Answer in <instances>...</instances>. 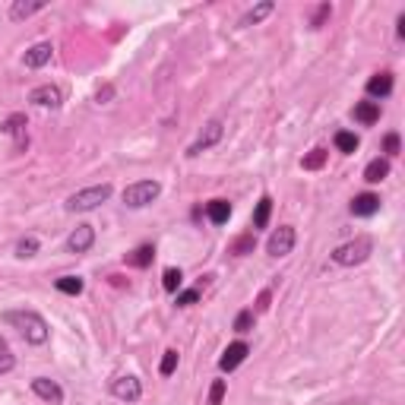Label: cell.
<instances>
[{"instance_id": "21", "label": "cell", "mask_w": 405, "mask_h": 405, "mask_svg": "<svg viewBox=\"0 0 405 405\" xmlns=\"http://www.w3.org/2000/svg\"><path fill=\"white\" fill-rule=\"evenodd\" d=\"M389 177V159H371L367 162V168H364V181L367 184H380V181H386Z\"/></svg>"}, {"instance_id": "30", "label": "cell", "mask_w": 405, "mask_h": 405, "mask_svg": "<svg viewBox=\"0 0 405 405\" xmlns=\"http://www.w3.org/2000/svg\"><path fill=\"white\" fill-rule=\"evenodd\" d=\"M177 361H181V354H177V348H168L165 354H162V364H159V374L162 377H172L177 371Z\"/></svg>"}, {"instance_id": "35", "label": "cell", "mask_w": 405, "mask_h": 405, "mask_svg": "<svg viewBox=\"0 0 405 405\" xmlns=\"http://www.w3.org/2000/svg\"><path fill=\"white\" fill-rule=\"evenodd\" d=\"M13 367H16V358H13L10 352H0V377H4V374H10Z\"/></svg>"}, {"instance_id": "29", "label": "cell", "mask_w": 405, "mask_h": 405, "mask_svg": "<svg viewBox=\"0 0 405 405\" xmlns=\"http://www.w3.org/2000/svg\"><path fill=\"white\" fill-rule=\"evenodd\" d=\"M253 323H257V314H253V310H241V314L234 317V332H238V336H244V332L253 330Z\"/></svg>"}, {"instance_id": "12", "label": "cell", "mask_w": 405, "mask_h": 405, "mask_svg": "<svg viewBox=\"0 0 405 405\" xmlns=\"http://www.w3.org/2000/svg\"><path fill=\"white\" fill-rule=\"evenodd\" d=\"M29 102L38 105V108L58 111L61 105H63V92H61L58 86H51V83H45V86H35V89L29 92Z\"/></svg>"}, {"instance_id": "14", "label": "cell", "mask_w": 405, "mask_h": 405, "mask_svg": "<svg viewBox=\"0 0 405 405\" xmlns=\"http://www.w3.org/2000/svg\"><path fill=\"white\" fill-rule=\"evenodd\" d=\"M51 54H54V45H51V41H35L29 51L23 54V63H26L29 70H41L48 61H51Z\"/></svg>"}, {"instance_id": "25", "label": "cell", "mask_w": 405, "mask_h": 405, "mask_svg": "<svg viewBox=\"0 0 405 405\" xmlns=\"http://www.w3.org/2000/svg\"><path fill=\"white\" fill-rule=\"evenodd\" d=\"M326 155H330V152H326L323 146L310 149V152H307V155H304V159H301V168H304V172H320V168L326 165Z\"/></svg>"}, {"instance_id": "27", "label": "cell", "mask_w": 405, "mask_h": 405, "mask_svg": "<svg viewBox=\"0 0 405 405\" xmlns=\"http://www.w3.org/2000/svg\"><path fill=\"white\" fill-rule=\"evenodd\" d=\"M181 282H184V273L177 266H168L165 273H162V288L165 291H172V295H177V288H181Z\"/></svg>"}, {"instance_id": "18", "label": "cell", "mask_w": 405, "mask_h": 405, "mask_svg": "<svg viewBox=\"0 0 405 405\" xmlns=\"http://www.w3.org/2000/svg\"><path fill=\"white\" fill-rule=\"evenodd\" d=\"M152 260H155V247H152V244H140V247H133V251L124 257V263H127V266H133V269H146V266H152Z\"/></svg>"}, {"instance_id": "31", "label": "cell", "mask_w": 405, "mask_h": 405, "mask_svg": "<svg viewBox=\"0 0 405 405\" xmlns=\"http://www.w3.org/2000/svg\"><path fill=\"white\" fill-rule=\"evenodd\" d=\"M330 16H332V4H320L317 10L310 13V23H307V26H310V29H323Z\"/></svg>"}, {"instance_id": "20", "label": "cell", "mask_w": 405, "mask_h": 405, "mask_svg": "<svg viewBox=\"0 0 405 405\" xmlns=\"http://www.w3.org/2000/svg\"><path fill=\"white\" fill-rule=\"evenodd\" d=\"M206 216H209L212 225H225L231 219V203L222 200V196H216V200L206 203Z\"/></svg>"}, {"instance_id": "7", "label": "cell", "mask_w": 405, "mask_h": 405, "mask_svg": "<svg viewBox=\"0 0 405 405\" xmlns=\"http://www.w3.org/2000/svg\"><path fill=\"white\" fill-rule=\"evenodd\" d=\"M26 127H29V120H26V115H19V111L0 124V133L13 137V149H16V152H26V149H29V130H26Z\"/></svg>"}, {"instance_id": "5", "label": "cell", "mask_w": 405, "mask_h": 405, "mask_svg": "<svg viewBox=\"0 0 405 405\" xmlns=\"http://www.w3.org/2000/svg\"><path fill=\"white\" fill-rule=\"evenodd\" d=\"M222 137H225V124H222V120H209V124L203 127L200 137H196L194 143L187 146V152H184V155H187V159H196V155L206 152V149H212V146L222 143Z\"/></svg>"}, {"instance_id": "28", "label": "cell", "mask_w": 405, "mask_h": 405, "mask_svg": "<svg viewBox=\"0 0 405 405\" xmlns=\"http://www.w3.org/2000/svg\"><path fill=\"white\" fill-rule=\"evenodd\" d=\"M38 247H41L38 238H35V234H26V238L16 244V257H19V260H29V257H35V253H38Z\"/></svg>"}, {"instance_id": "26", "label": "cell", "mask_w": 405, "mask_h": 405, "mask_svg": "<svg viewBox=\"0 0 405 405\" xmlns=\"http://www.w3.org/2000/svg\"><path fill=\"white\" fill-rule=\"evenodd\" d=\"M253 247H257V231H247L231 244V253L234 257H247V253H253Z\"/></svg>"}, {"instance_id": "9", "label": "cell", "mask_w": 405, "mask_h": 405, "mask_svg": "<svg viewBox=\"0 0 405 405\" xmlns=\"http://www.w3.org/2000/svg\"><path fill=\"white\" fill-rule=\"evenodd\" d=\"M29 386L41 402H48V405H61L63 402V386L58 380H51V377H32Z\"/></svg>"}, {"instance_id": "22", "label": "cell", "mask_w": 405, "mask_h": 405, "mask_svg": "<svg viewBox=\"0 0 405 405\" xmlns=\"http://www.w3.org/2000/svg\"><path fill=\"white\" fill-rule=\"evenodd\" d=\"M54 288H58L61 295L76 298V295H83V291H86V282H83L80 275H61V279H54Z\"/></svg>"}, {"instance_id": "16", "label": "cell", "mask_w": 405, "mask_h": 405, "mask_svg": "<svg viewBox=\"0 0 405 405\" xmlns=\"http://www.w3.org/2000/svg\"><path fill=\"white\" fill-rule=\"evenodd\" d=\"M352 117L358 120L361 127H374L377 120H380V102H354V108H352Z\"/></svg>"}, {"instance_id": "19", "label": "cell", "mask_w": 405, "mask_h": 405, "mask_svg": "<svg viewBox=\"0 0 405 405\" xmlns=\"http://www.w3.org/2000/svg\"><path fill=\"white\" fill-rule=\"evenodd\" d=\"M273 13H275V4H273V0H260L257 6H251V10L241 16V26H260L263 19L273 16Z\"/></svg>"}, {"instance_id": "6", "label": "cell", "mask_w": 405, "mask_h": 405, "mask_svg": "<svg viewBox=\"0 0 405 405\" xmlns=\"http://www.w3.org/2000/svg\"><path fill=\"white\" fill-rule=\"evenodd\" d=\"M295 241H298V231L291 228V225H279L273 234H269V241H266V253L269 257H288L291 251H295Z\"/></svg>"}, {"instance_id": "4", "label": "cell", "mask_w": 405, "mask_h": 405, "mask_svg": "<svg viewBox=\"0 0 405 405\" xmlns=\"http://www.w3.org/2000/svg\"><path fill=\"white\" fill-rule=\"evenodd\" d=\"M159 196H162V184L159 181H133V184H127L124 187L120 200H124L127 209H146V206H152Z\"/></svg>"}, {"instance_id": "15", "label": "cell", "mask_w": 405, "mask_h": 405, "mask_svg": "<svg viewBox=\"0 0 405 405\" xmlns=\"http://www.w3.org/2000/svg\"><path fill=\"white\" fill-rule=\"evenodd\" d=\"M348 209H352L354 219H371V216L380 212V196H377V194H358Z\"/></svg>"}, {"instance_id": "10", "label": "cell", "mask_w": 405, "mask_h": 405, "mask_svg": "<svg viewBox=\"0 0 405 405\" xmlns=\"http://www.w3.org/2000/svg\"><path fill=\"white\" fill-rule=\"evenodd\" d=\"M247 354H251V345H247L244 339H238V342H231V345L222 352V358H219V371H225V374L238 371V367L244 364V358H247Z\"/></svg>"}, {"instance_id": "1", "label": "cell", "mask_w": 405, "mask_h": 405, "mask_svg": "<svg viewBox=\"0 0 405 405\" xmlns=\"http://www.w3.org/2000/svg\"><path fill=\"white\" fill-rule=\"evenodd\" d=\"M4 323L13 326V330H19V336L26 339L29 345H45L48 336H51V330H48V320L38 314V310H6L4 314Z\"/></svg>"}, {"instance_id": "39", "label": "cell", "mask_w": 405, "mask_h": 405, "mask_svg": "<svg viewBox=\"0 0 405 405\" xmlns=\"http://www.w3.org/2000/svg\"><path fill=\"white\" fill-rule=\"evenodd\" d=\"M0 352H6V342H4V339H0Z\"/></svg>"}, {"instance_id": "2", "label": "cell", "mask_w": 405, "mask_h": 405, "mask_svg": "<svg viewBox=\"0 0 405 405\" xmlns=\"http://www.w3.org/2000/svg\"><path fill=\"white\" fill-rule=\"evenodd\" d=\"M111 194H115V187H111V184H95V187L76 190L73 196H67L63 209H67V212H92V209H98L102 203H108Z\"/></svg>"}, {"instance_id": "17", "label": "cell", "mask_w": 405, "mask_h": 405, "mask_svg": "<svg viewBox=\"0 0 405 405\" xmlns=\"http://www.w3.org/2000/svg\"><path fill=\"white\" fill-rule=\"evenodd\" d=\"M45 6H48L45 0H13L10 19H13V23H23V19H29V16H35V13H41Z\"/></svg>"}, {"instance_id": "23", "label": "cell", "mask_w": 405, "mask_h": 405, "mask_svg": "<svg viewBox=\"0 0 405 405\" xmlns=\"http://www.w3.org/2000/svg\"><path fill=\"white\" fill-rule=\"evenodd\" d=\"M269 216H273V196L263 194L260 203H257V209H253V231H257V228H266V225H269Z\"/></svg>"}, {"instance_id": "33", "label": "cell", "mask_w": 405, "mask_h": 405, "mask_svg": "<svg viewBox=\"0 0 405 405\" xmlns=\"http://www.w3.org/2000/svg\"><path fill=\"white\" fill-rule=\"evenodd\" d=\"M383 159H396V155L402 152V140H399V133H386V137H383Z\"/></svg>"}, {"instance_id": "32", "label": "cell", "mask_w": 405, "mask_h": 405, "mask_svg": "<svg viewBox=\"0 0 405 405\" xmlns=\"http://www.w3.org/2000/svg\"><path fill=\"white\" fill-rule=\"evenodd\" d=\"M200 298H203L200 288H184V291H177V295H174V304H177V307H194Z\"/></svg>"}, {"instance_id": "36", "label": "cell", "mask_w": 405, "mask_h": 405, "mask_svg": "<svg viewBox=\"0 0 405 405\" xmlns=\"http://www.w3.org/2000/svg\"><path fill=\"white\" fill-rule=\"evenodd\" d=\"M111 98H115V86H102V89L95 92V102H98V105L111 102Z\"/></svg>"}, {"instance_id": "11", "label": "cell", "mask_w": 405, "mask_h": 405, "mask_svg": "<svg viewBox=\"0 0 405 405\" xmlns=\"http://www.w3.org/2000/svg\"><path fill=\"white\" fill-rule=\"evenodd\" d=\"M92 244H95V228L86 225V222L76 225V228L67 234V251L70 253H89Z\"/></svg>"}, {"instance_id": "38", "label": "cell", "mask_w": 405, "mask_h": 405, "mask_svg": "<svg viewBox=\"0 0 405 405\" xmlns=\"http://www.w3.org/2000/svg\"><path fill=\"white\" fill-rule=\"evenodd\" d=\"M266 307H269V291H263L260 301H257V310H266Z\"/></svg>"}, {"instance_id": "3", "label": "cell", "mask_w": 405, "mask_h": 405, "mask_svg": "<svg viewBox=\"0 0 405 405\" xmlns=\"http://www.w3.org/2000/svg\"><path fill=\"white\" fill-rule=\"evenodd\" d=\"M371 253H374V241L371 238H354V241L339 244L336 251L330 253V260L336 263V266H361Z\"/></svg>"}, {"instance_id": "24", "label": "cell", "mask_w": 405, "mask_h": 405, "mask_svg": "<svg viewBox=\"0 0 405 405\" xmlns=\"http://www.w3.org/2000/svg\"><path fill=\"white\" fill-rule=\"evenodd\" d=\"M332 143H336V149L342 155H352V152H358L361 140H358V133H352V130H339L336 137H332Z\"/></svg>"}, {"instance_id": "8", "label": "cell", "mask_w": 405, "mask_h": 405, "mask_svg": "<svg viewBox=\"0 0 405 405\" xmlns=\"http://www.w3.org/2000/svg\"><path fill=\"white\" fill-rule=\"evenodd\" d=\"M111 396H115V399H120V402H140L143 399V383L137 380V377L133 374H124V377H115V380H111Z\"/></svg>"}, {"instance_id": "34", "label": "cell", "mask_w": 405, "mask_h": 405, "mask_svg": "<svg viewBox=\"0 0 405 405\" xmlns=\"http://www.w3.org/2000/svg\"><path fill=\"white\" fill-rule=\"evenodd\" d=\"M225 399V380H212V386H209V405H222Z\"/></svg>"}, {"instance_id": "37", "label": "cell", "mask_w": 405, "mask_h": 405, "mask_svg": "<svg viewBox=\"0 0 405 405\" xmlns=\"http://www.w3.org/2000/svg\"><path fill=\"white\" fill-rule=\"evenodd\" d=\"M396 35L405 38V13H399V19H396Z\"/></svg>"}, {"instance_id": "13", "label": "cell", "mask_w": 405, "mask_h": 405, "mask_svg": "<svg viewBox=\"0 0 405 405\" xmlns=\"http://www.w3.org/2000/svg\"><path fill=\"white\" fill-rule=\"evenodd\" d=\"M393 86H396V80H393V73L389 70H380V73H374L371 80H367V95H371V102H377V98H389L393 95Z\"/></svg>"}]
</instances>
